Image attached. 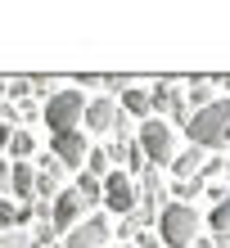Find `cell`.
<instances>
[{"label": "cell", "mask_w": 230, "mask_h": 248, "mask_svg": "<svg viewBox=\"0 0 230 248\" xmlns=\"http://www.w3.org/2000/svg\"><path fill=\"white\" fill-rule=\"evenodd\" d=\"M185 136H190V144H199V149H221L230 140V99H217V104H208L203 113H190Z\"/></svg>", "instance_id": "obj_1"}, {"label": "cell", "mask_w": 230, "mask_h": 248, "mask_svg": "<svg viewBox=\"0 0 230 248\" xmlns=\"http://www.w3.org/2000/svg\"><path fill=\"white\" fill-rule=\"evenodd\" d=\"M199 212L190 203H167L163 212H158V239L167 248H194L199 244Z\"/></svg>", "instance_id": "obj_2"}, {"label": "cell", "mask_w": 230, "mask_h": 248, "mask_svg": "<svg viewBox=\"0 0 230 248\" xmlns=\"http://www.w3.org/2000/svg\"><path fill=\"white\" fill-rule=\"evenodd\" d=\"M136 144H140V154H145L149 167H171V158H176V131H171V122H163V118L140 122Z\"/></svg>", "instance_id": "obj_3"}, {"label": "cell", "mask_w": 230, "mask_h": 248, "mask_svg": "<svg viewBox=\"0 0 230 248\" xmlns=\"http://www.w3.org/2000/svg\"><path fill=\"white\" fill-rule=\"evenodd\" d=\"M86 131H99V136H108V131H118V140H126V131H131V118L122 113L118 99L99 95V99H86Z\"/></svg>", "instance_id": "obj_4"}, {"label": "cell", "mask_w": 230, "mask_h": 248, "mask_svg": "<svg viewBox=\"0 0 230 248\" xmlns=\"http://www.w3.org/2000/svg\"><path fill=\"white\" fill-rule=\"evenodd\" d=\"M86 118V99L81 91H63L46 104V126H50V136H63V131H77V122Z\"/></svg>", "instance_id": "obj_5"}, {"label": "cell", "mask_w": 230, "mask_h": 248, "mask_svg": "<svg viewBox=\"0 0 230 248\" xmlns=\"http://www.w3.org/2000/svg\"><path fill=\"white\" fill-rule=\"evenodd\" d=\"M136 203H140L136 181L126 176V171L113 167L108 176H104V208H108V212H118V217H131V212H136Z\"/></svg>", "instance_id": "obj_6"}, {"label": "cell", "mask_w": 230, "mask_h": 248, "mask_svg": "<svg viewBox=\"0 0 230 248\" xmlns=\"http://www.w3.org/2000/svg\"><path fill=\"white\" fill-rule=\"evenodd\" d=\"M149 104H153V118L167 113L171 122H190V108H185V86L181 81H153L149 86Z\"/></svg>", "instance_id": "obj_7"}, {"label": "cell", "mask_w": 230, "mask_h": 248, "mask_svg": "<svg viewBox=\"0 0 230 248\" xmlns=\"http://www.w3.org/2000/svg\"><path fill=\"white\" fill-rule=\"evenodd\" d=\"M108 239H113L108 217H104V212H95V217L77 221V226L63 235V248H108Z\"/></svg>", "instance_id": "obj_8"}, {"label": "cell", "mask_w": 230, "mask_h": 248, "mask_svg": "<svg viewBox=\"0 0 230 248\" xmlns=\"http://www.w3.org/2000/svg\"><path fill=\"white\" fill-rule=\"evenodd\" d=\"M86 154H91V144H86L81 131H63V136H50V158H59L63 167H77V171H81Z\"/></svg>", "instance_id": "obj_9"}, {"label": "cell", "mask_w": 230, "mask_h": 248, "mask_svg": "<svg viewBox=\"0 0 230 248\" xmlns=\"http://www.w3.org/2000/svg\"><path fill=\"white\" fill-rule=\"evenodd\" d=\"M81 194L77 189H59V199H54V212H50V226H54V235H68L77 221H81Z\"/></svg>", "instance_id": "obj_10"}, {"label": "cell", "mask_w": 230, "mask_h": 248, "mask_svg": "<svg viewBox=\"0 0 230 248\" xmlns=\"http://www.w3.org/2000/svg\"><path fill=\"white\" fill-rule=\"evenodd\" d=\"M167 194H171V189L163 185V176H158V167H145V176H140V199H145V208H149L153 217L167 208Z\"/></svg>", "instance_id": "obj_11"}, {"label": "cell", "mask_w": 230, "mask_h": 248, "mask_svg": "<svg viewBox=\"0 0 230 248\" xmlns=\"http://www.w3.org/2000/svg\"><path fill=\"white\" fill-rule=\"evenodd\" d=\"M208 104H217V86H212V77H190V81H185V108L203 113Z\"/></svg>", "instance_id": "obj_12"}, {"label": "cell", "mask_w": 230, "mask_h": 248, "mask_svg": "<svg viewBox=\"0 0 230 248\" xmlns=\"http://www.w3.org/2000/svg\"><path fill=\"white\" fill-rule=\"evenodd\" d=\"M203 163H208V149L190 144V149H181L176 158H171V171H176L181 181H199V176H203Z\"/></svg>", "instance_id": "obj_13"}, {"label": "cell", "mask_w": 230, "mask_h": 248, "mask_svg": "<svg viewBox=\"0 0 230 248\" xmlns=\"http://www.w3.org/2000/svg\"><path fill=\"white\" fill-rule=\"evenodd\" d=\"M9 189L23 199V208H32V199H36V171L27 163H14L9 167Z\"/></svg>", "instance_id": "obj_14"}, {"label": "cell", "mask_w": 230, "mask_h": 248, "mask_svg": "<svg viewBox=\"0 0 230 248\" xmlns=\"http://www.w3.org/2000/svg\"><path fill=\"white\" fill-rule=\"evenodd\" d=\"M122 113H126V118H140V122H149V118H153L149 86H131V91H122Z\"/></svg>", "instance_id": "obj_15"}, {"label": "cell", "mask_w": 230, "mask_h": 248, "mask_svg": "<svg viewBox=\"0 0 230 248\" xmlns=\"http://www.w3.org/2000/svg\"><path fill=\"white\" fill-rule=\"evenodd\" d=\"M77 194H81V208H95V203H104V181L86 176V171H77Z\"/></svg>", "instance_id": "obj_16"}, {"label": "cell", "mask_w": 230, "mask_h": 248, "mask_svg": "<svg viewBox=\"0 0 230 248\" xmlns=\"http://www.w3.org/2000/svg\"><path fill=\"white\" fill-rule=\"evenodd\" d=\"M208 230H212V235H230V189H226V199H221V203H212V212H208Z\"/></svg>", "instance_id": "obj_17"}, {"label": "cell", "mask_w": 230, "mask_h": 248, "mask_svg": "<svg viewBox=\"0 0 230 248\" xmlns=\"http://www.w3.org/2000/svg\"><path fill=\"white\" fill-rule=\"evenodd\" d=\"M108 171H113V158H108V149H91V154H86V176L104 181Z\"/></svg>", "instance_id": "obj_18"}, {"label": "cell", "mask_w": 230, "mask_h": 248, "mask_svg": "<svg viewBox=\"0 0 230 248\" xmlns=\"http://www.w3.org/2000/svg\"><path fill=\"white\" fill-rule=\"evenodd\" d=\"M32 149H36V140L27 136V131H14V140H9V154H14V158H18V163H23V158L32 154Z\"/></svg>", "instance_id": "obj_19"}, {"label": "cell", "mask_w": 230, "mask_h": 248, "mask_svg": "<svg viewBox=\"0 0 230 248\" xmlns=\"http://www.w3.org/2000/svg\"><path fill=\"white\" fill-rule=\"evenodd\" d=\"M27 81H32V91H36V95H46V104L59 95V81H54V77H27Z\"/></svg>", "instance_id": "obj_20"}, {"label": "cell", "mask_w": 230, "mask_h": 248, "mask_svg": "<svg viewBox=\"0 0 230 248\" xmlns=\"http://www.w3.org/2000/svg\"><path fill=\"white\" fill-rule=\"evenodd\" d=\"M199 189H203V181H176V185H171V194H176V203H190Z\"/></svg>", "instance_id": "obj_21"}, {"label": "cell", "mask_w": 230, "mask_h": 248, "mask_svg": "<svg viewBox=\"0 0 230 248\" xmlns=\"http://www.w3.org/2000/svg\"><path fill=\"white\" fill-rule=\"evenodd\" d=\"M0 248H32V235H27V230H5V235H0Z\"/></svg>", "instance_id": "obj_22"}, {"label": "cell", "mask_w": 230, "mask_h": 248, "mask_svg": "<svg viewBox=\"0 0 230 248\" xmlns=\"http://www.w3.org/2000/svg\"><path fill=\"white\" fill-rule=\"evenodd\" d=\"M14 217H18V208H14V203L0 194V235H5V230H14Z\"/></svg>", "instance_id": "obj_23"}, {"label": "cell", "mask_w": 230, "mask_h": 248, "mask_svg": "<svg viewBox=\"0 0 230 248\" xmlns=\"http://www.w3.org/2000/svg\"><path fill=\"white\" fill-rule=\"evenodd\" d=\"M27 91H32V81H27V77H14V81L5 86V95H9V99H23Z\"/></svg>", "instance_id": "obj_24"}, {"label": "cell", "mask_w": 230, "mask_h": 248, "mask_svg": "<svg viewBox=\"0 0 230 248\" xmlns=\"http://www.w3.org/2000/svg\"><path fill=\"white\" fill-rule=\"evenodd\" d=\"M136 244H140V248H153V244H163V239H158V230H153V235H149V230H140Z\"/></svg>", "instance_id": "obj_25"}, {"label": "cell", "mask_w": 230, "mask_h": 248, "mask_svg": "<svg viewBox=\"0 0 230 248\" xmlns=\"http://www.w3.org/2000/svg\"><path fill=\"white\" fill-rule=\"evenodd\" d=\"M0 189H9V163L0 158Z\"/></svg>", "instance_id": "obj_26"}, {"label": "cell", "mask_w": 230, "mask_h": 248, "mask_svg": "<svg viewBox=\"0 0 230 248\" xmlns=\"http://www.w3.org/2000/svg\"><path fill=\"white\" fill-rule=\"evenodd\" d=\"M212 86H221V91L230 95V72H226V77H212Z\"/></svg>", "instance_id": "obj_27"}, {"label": "cell", "mask_w": 230, "mask_h": 248, "mask_svg": "<svg viewBox=\"0 0 230 248\" xmlns=\"http://www.w3.org/2000/svg\"><path fill=\"white\" fill-rule=\"evenodd\" d=\"M212 248H230V235H212Z\"/></svg>", "instance_id": "obj_28"}, {"label": "cell", "mask_w": 230, "mask_h": 248, "mask_svg": "<svg viewBox=\"0 0 230 248\" xmlns=\"http://www.w3.org/2000/svg\"><path fill=\"white\" fill-rule=\"evenodd\" d=\"M5 86H9V81H5V77H0V95H5Z\"/></svg>", "instance_id": "obj_29"}, {"label": "cell", "mask_w": 230, "mask_h": 248, "mask_svg": "<svg viewBox=\"0 0 230 248\" xmlns=\"http://www.w3.org/2000/svg\"><path fill=\"white\" fill-rule=\"evenodd\" d=\"M226 181H230V163H226Z\"/></svg>", "instance_id": "obj_30"}, {"label": "cell", "mask_w": 230, "mask_h": 248, "mask_svg": "<svg viewBox=\"0 0 230 248\" xmlns=\"http://www.w3.org/2000/svg\"><path fill=\"white\" fill-rule=\"evenodd\" d=\"M226 144H230V140H226Z\"/></svg>", "instance_id": "obj_31"}]
</instances>
